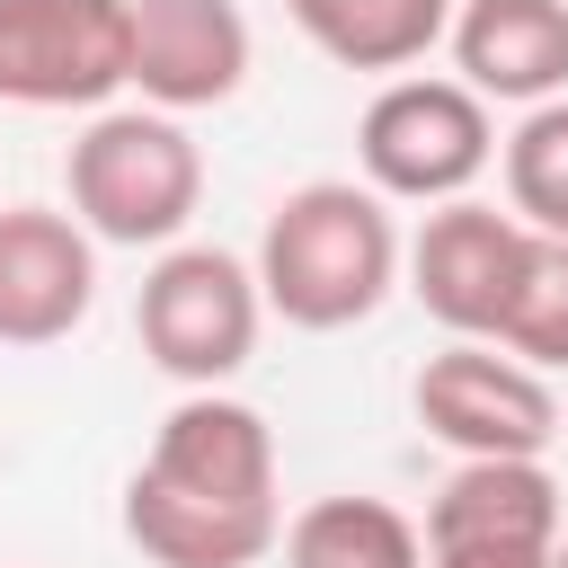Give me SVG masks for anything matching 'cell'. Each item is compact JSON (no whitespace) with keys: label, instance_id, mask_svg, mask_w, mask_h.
Here are the masks:
<instances>
[{"label":"cell","instance_id":"obj_16","mask_svg":"<svg viewBox=\"0 0 568 568\" xmlns=\"http://www.w3.org/2000/svg\"><path fill=\"white\" fill-rule=\"evenodd\" d=\"M488 346L515 355V364H532V373H568V240H541L532 231L524 275H515Z\"/></svg>","mask_w":568,"mask_h":568},{"label":"cell","instance_id":"obj_12","mask_svg":"<svg viewBox=\"0 0 568 568\" xmlns=\"http://www.w3.org/2000/svg\"><path fill=\"white\" fill-rule=\"evenodd\" d=\"M453 80L488 106L568 98V0H453Z\"/></svg>","mask_w":568,"mask_h":568},{"label":"cell","instance_id":"obj_15","mask_svg":"<svg viewBox=\"0 0 568 568\" xmlns=\"http://www.w3.org/2000/svg\"><path fill=\"white\" fill-rule=\"evenodd\" d=\"M506 169V213L541 240H568V98H541L515 115V133L497 142Z\"/></svg>","mask_w":568,"mask_h":568},{"label":"cell","instance_id":"obj_11","mask_svg":"<svg viewBox=\"0 0 568 568\" xmlns=\"http://www.w3.org/2000/svg\"><path fill=\"white\" fill-rule=\"evenodd\" d=\"M98 311V240L62 204H0V346H62Z\"/></svg>","mask_w":568,"mask_h":568},{"label":"cell","instance_id":"obj_6","mask_svg":"<svg viewBox=\"0 0 568 568\" xmlns=\"http://www.w3.org/2000/svg\"><path fill=\"white\" fill-rule=\"evenodd\" d=\"M133 80V0H0V106L98 115Z\"/></svg>","mask_w":568,"mask_h":568},{"label":"cell","instance_id":"obj_4","mask_svg":"<svg viewBox=\"0 0 568 568\" xmlns=\"http://www.w3.org/2000/svg\"><path fill=\"white\" fill-rule=\"evenodd\" d=\"M497 160V106L470 98L453 71H399L355 115V169L382 204H453Z\"/></svg>","mask_w":568,"mask_h":568},{"label":"cell","instance_id":"obj_7","mask_svg":"<svg viewBox=\"0 0 568 568\" xmlns=\"http://www.w3.org/2000/svg\"><path fill=\"white\" fill-rule=\"evenodd\" d=\"M417 426L453 453V462H541L559 444V390L550 373L479 346V337H444L417 382H408Z\"/></svg>","mask_w":568,"mask_h":568},{"label":"cell","instance_id":"obj_17","mask_svg":"<svg viewBox=\"0 0 568 568\" xmlns=\"http://www.w3.org/2000/svg\"><path fill=\"white\" fill-rule=\"evenodd\" d=\"M550 568H568V524H559V550H550Z\"/></svg>","mask_w":568,"mask_h":568},{"label":"cell","instance_id":"obj_1","mask_svg":"<svg viewBox=\"0 0 568 568\" xmlns=\"http://www.w3.org/2000/svg\"><path fill=\"white\" fill-rule=\"evenodd\" d=\"M275 532V426L231 390H186L124 479V541L151 568H257Z\"/></svg>","mask_w":568,"mask_h":568},{"label":"cell","instance_id":"obj_8","mask_svg":"<svg viewBox=\"0 0 568 568\" xmlns=\"http://www.w3.org/2000/svg\"><path fill=\"white\" fill-rule=\"evenodd\" d=\"M568 497L550 462H453L426 497V568H550Z\"/></svg>","mask_w":568,"mask_h":568},{"label":"cell","instance_id":"obj_2","mask_svg":"<svg viewBox=\"0 0 568 568\" xmlns=\"http://www.w3.org/2000/svg\"><path fill=\"white\" fill-rule=\"evenodd\" d=\"M399 248L408 240L364 178H311V186L275 195L248 275H257L266 320H284L302 337H337V328H364L399 293Z\"/></svg>","mask_w":568,"mask_h":568},{"label":"cell","instance_id":"obj_9","mask_svg":"<svg viewBox=\"0 0 568 568\" xmlns=\"http://www.w3.org/2000/svg\"><path fill=\"white\" fill-rule=\"evenodd\" d=\"M524 248L532 231L506 213V204H479V195H453L417 222V240L399 248V284L417 293V311L444 328V337H497V311L524 275Z\"/></svg>","mask_w":568,"mask_h":568},{"label":"cell","instance_id":"obj_10","mask_svg":"<svg viewBox=\"0 0 568 568\" xmlns=\"http://www.w3.org/2000/svg\"><path fill=\"white\" fill-rule=\"evenodd\" d=\"M257 62V36H248V9L240 0H133V98L160 106V115H204V106H231L240 80Z\"/></svg>","mask_w":568,"mask_h":568},{"label":"cell","instance_id":"obj_3","mask_svg":"<svg viewBox=\"0 0 568 568\" xmlns=\"http://www.w3.org/2000/svg\"><path fill=\"white\" fill-rule=\"evenodd\" d=\"M62 213L98 248H178L204 204V151L160 106H98L62 151Z\"/></svg>","mask_w":568,"mask_h":568},{"label":"cell","instance_id":"obj_18","mask_svg":"<svg viewBox=\"0 0 568 568\" xmlns=\"http://www.w3.org/2000/svg\"><path fill=\"white\" fill-rule=\"evenodd\" d=\"M559 426H568V408H559Z\"/></svg>","mask_w":568,"mask_h":568},{"label":"cell","instance_id":"obj_13","mask_svg":"<svg viewBox=\"0 0 568 568\" xmlns=\"http://www.w3.org/2000/svg\"><path fill=\"white\" fill-rule=\"evenodd\" d=\"M284 18L302 27L311 53H328L337 71H417L444 27H453V0H284Z\"/></svg>","mask_w":568,"mask_h":568},{"label":"cell","instance_id":"obj_14","mask_svg":"<svg viewBox=\"0 0 568 568\" xmlns=\"http://www.w3.org/2000/svg\"><path fill=\"white\" fill-rule=\"evenodd\" d=\"M275 550H284V568H426L417 515H399L390 497H364V488L311 497L275 532Z\"/></svg>","mask_w":568,"mask_h":568},{"label":"cell","instance_id":"obj_5","mask_svg":"<svg viewBox=\"0 0 568 568\" xmlns=\"http://www.w3.org/2000/svg\"><path fill=\"white\" fill-rule=\"evenodd\" d=\"M257 328H266L257 275L240 248H213V240L160 248L133 293V337L178 390H222L257 355Z\"/></svg>","mask_w":568,"mask_h":568}]
</instances>
